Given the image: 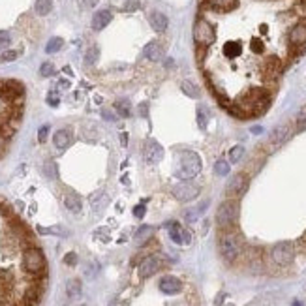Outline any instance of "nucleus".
I'll use <instances>...</instances> for the list:
<instances>
[{
  "instance_id": "b1692460",
  "label": "nucleus",
  "mask_w": 306,
  "mask_h": 306,
  "mask_svg": "<svg viewBox=\"0 0 306 306\" xmlns=\"http://www.w3.org/2000/svg\"><path fill=\"white\" fill-rule=\"evenodd\" d=\"M207 120H209V111H207L203 105H199V107H197V126H199L201 130H205V128H207Z\"/></svg>"
},
{
  "instance_id": "393cba45",
  "label": "nucleus",
  "mask_w": 306,
  "mask_h": 306,
  "mask_svg": "<svg viewBox=\"0 0 306 306\" xmlns=\"http://www.w3.org/2000/svg\"><path fill=\"white\" fill-rule=\"evenodd\" d=\"M62 45H64V40L62 38H51L47 45H45V51L47 53H56V51H60L62 49Z\"/></svg>"
},
{
  "instance_id": "49530a36",
  "label": "nucleus",
  "mask_w": 306,
  "mask_h": 306,
  "mask_svg": "<svg viewBox=\"0 0 306 306\" xmlns=\"http://www.w3.org/2000/svg\"><path fill=\"white\" fill-rule=\"evenodd\" d=\"M120 139H122V145L126 147V143H128V136H126V134H122V136H120Z\"/></svg>"
},
{
  "instance_id": "9b49d317",
  "label": "nucleus",
  "mask_w": 306,
  "mask_h": 306,
  "mask_svg": "<svg viewBox=\"0 0 306 306\" xmlns=\"http://www.w3.org/2000/svg\"><path fill=\"white\" fill-rule=\"evenodd\" d=\"M167 229H169V237L175 244H190L192 242V233L182 229L179 223H169Z\"/></svg>"
},
{
  "instance_id": "39448f33",
  "label": "nucleus",
  "mask_w": 306,
  "mask_h": 306,
  "mask_svg": "<svg viewBox=\"0 0 306 306\" xmlns=\"http://www.w3.org/2000/svg\"><path fill=\"white\" fill-rule=\"evenodd\" d=\"M23 269L27 271L28 274L38 276L45 271V257L40 248H27L23 254Z\"/></svg>"
},
{
  "instance_id": "dca6fc26",
  "label": "nucleus",
  "mask_w": 306,
  "mask_h": 306,
  "mask_svg": "<svg viewBox=\"0 0 306 306\" xmlns=\"http://www.w3.org/2000/svg\"><path fill=\"white\" fill-rule=\"evenodd\" d=\"M111 19H113V15L109 10H100V12H96L94 17H92V28H94V30H103V28L111 23Z\"/></svg>"
},
{
  "instance_id": "09e8293b",
  "label": "nucleus",
  "mask_w": 306,
  "mask_h": 306,
  "mask_svg": "<svg viewBox=\"0 0 306 306\" xmlns=\"http://www.w3.org/2000/svg\"><path fill=\"white\" fill-rule=\"evenodd\" d=\"M293 306H303V305H301V303H299V301H297V303H293Z\"/></svg>"
},
{
  "instance_id": "ea45409f",
  "label": "nucleus",
  "mask_w": 306,
  "mask_h": 306,
  "mask_svg": "<svg viewBox=\"0 0 306 306\" xmlns=\"http://www.w3.org/2000/svg\"><path fill=\"white\" fill-rule=\"evenodd\" d=\"M47 134H49V126H42L40 132H38V141L43 143V141L47 139Z\"/></svg>"
},
{
  "instance_id": "473e14b6",
  "label": "nucleus",
  "mask_w": 306,
  "mask_h": 306,
  "mask_svg": "<svg viewBox=\"0 0 306 306\" xmlns=\"http://www.w3.org/2000/svg\"><path fill=\"white\" fill-rule=\"evenodd\" d=\"M53 73H55V66L51 62H43L42 68H40V75L42 77H51Z\"/></svg>"
},
{
  "instance_id": "f8f14e48",
  "label": "nucleus",
  "mask_w": 306,
  "mask_h": 306,
  "mask_svg": "<svg viewBox=\"0 0 306 306\" xmlns=\"http://www.w3.org/2000/svg\"><path fill=\"white\" fill-rule=\"evenodd\" d=\"M289 137H291V126L286 122V124H280L272 130L269 143H272L274 147H280V145H284Z\"/></svg>"
},
{
  "instance_id": "f704fd0d",
  "label": "nucleus",
  "mask_w": 306,
  "mask_h": 306,
  "mask_svg": "<svg viewBox=\"0 0 306 306\" xmlns=\"http://www.w3.org/2000/svg\"><path fill=\"white\" fill-rule=\"evenodd\" d=\"M10 43H12V36H10V32L0 30V49H6Z\"/></svg>"
},
{
  "instance_id": "37998d69",
  "label": "nucleus",
  "mask_w": 306,
  "mask_h": 306,
  "mask_svg": "<svg viewBox=\"0 0 306 306\" xmlns=\"http://www.w3.org/2000/svg\"><path fill=\"white\" fill-rule=\"evenodd\" d=\"M103 119L105 120H115V115L111 111H103Z\"/></svg>"
},
{
  "instance_id": "a18cd8bd",
  "label": "nucleus",
  "mask_w": 306,
  "mask_h": 306,
  "mask_svg": "<svg viewBox=\"0 0 306 306\" xmlns=\"http://www.w3.org/2000/svg\"><path fill=\"white\" fill-rule=\"evenodd\" d=\"M60 88H68V86H70V83H68V81H60Z\"/></svg>"
},
{
  "instance_id": "72a5a7b5",
  "label": "nucleus",
  "mask_w": 306,
  "mask_h": 306,
  "mask_svg": "<svg viewBox=\"0 0 306 306\" xmlns=\"http://www.w3.org/2000/svg\"><path fill=\"white\" fill-rule=\"evenodd\" d=\"M38 233L42 235H64L60 227H38Z\"/></svg>"
},
{
  "instance_id": "58836bf2",
  "label": "nucleus",
  "mask_w": 306,
  "mask_h": 306,
  "mask_svg": "<svg viewBox=\"0 0 306 306\" xmlns=\"http://www.w3.org/2000/svg\"><path fill=\"white\" fill-rule=\"evenodd\" d=\"M64 263L70 265V267H75L77 265V255L71 252V254H66V257H64Z\"/></svg>"
},
{
  "instance_id": "a878e982",
  "label": "nucleus",
  "mask_w": 306,
  "mask_h": 306,
  "mask_svg": "<svg viewBox=\"0 0 306 306\" xmlns=\"http://www.w3.org/2000/svg\"><path fill=\"white\" fill-rule=\"evenodd\" d=\"M242 156H244V147H242V145H235V147L229 151V162L237 164V162L242 160Z\"/></svg>"
},
{
  "instance_id": "0eeeda50",
  "label": "nucleus",
  "mask_w": 306,
  "mask_h": 306,
  "mask_svg": "<svg viewBox=\"0 0 306 306\" xmlns=\"http://www.w3.org/2000/svg\"><path fill=\"white\" fill-rule=\"evenodd\" d=\"M248 190V177L244 173H237L235 177H231V181L225 186V194L231 199H237L240 195H244V192Z\"/></svg>"
},
{
  "instance_id": "c9c22d12",
  "label": "nucleus",
  "mask_w": 306,
  "mask_h": 306,
  "mask_svg": "<svg viewBox=\"0 0 306 306\" xmlns=\"http://www.w3.org/2000/svg\"><path fill=\"white\" fill-rule=\"evenodd\" d=\"M45 175L49 177V179H56V166L55 162H45Z\"/></svg>"
},
{
  "instance_id": "6ab92c4d",
  "label": "nucleus",
  "mask_w": 306,
  "mask_h": 306,
  "mask_svg": "<svg viewBox=\"0 0 306 306\" xmlns=\"http://www.w3.org/2000/svg\"><path fill=\"white\" fill-rule=\"evenodd\" d=\"M149 23H151V27L156 30V32H166L167 30V25H169V21H167V17L164 14H160V12H153V14L149 15Z\"/></svg>"
},
{
  "instance_id": "bb28decb",
  "label": "nucleus",
  "mask_w": 306,
  "mask_h": 306,
  "mask_svg": "<svg viewBox=\"0 0 306 306\" xmlns=\"http://www.w3.org/2000/svg\"><path fill=\"white\" fill-rule=\"evenodd\" d=\"M214 173H216V175H220V177L229 175V164H227L225 160H218V162L214 164Z\"/></svg>"
},
{
  "instance_id": "f257e3e1",
  "label": "nucleus",
  "mask_w": 306,
  "mask_h": 306,
  "mask_svg": "<svg viewBox=\"0 0 306 306\" xmlns=\"http://www.w3.org/2000/svg\"><path fill=\"white\" fill-rule=\"evenodd\" d=\"M214 40H216L214 27L210 25L209 19L199 17L194 25V42H195V55H197V60H201V56L205 55V51L214 43Z\"/></svg>"
},
{
  "instance_id": "a19ab883",
  "label": "nucleus",
  "mask_w": 306,
  "mask_h": 306,
  "mask_svg": "<svg viewBox=\"0 0 306 306\" xmlns=\"http://www.w3.org/2000/svg\"><path fill=\"white\" fill-rule=\"evenodd\" d=\"M145 212H147L145 205H137V207L134 209V216H136V218H143V216H145Z\"/></svg>"
},
{
  "instance_id": "5701e85b",
  "label": "nucleus",
  "mask_w": 306,
  "mask_h": 306,
  "mask_svg": "<svg viewBox=\"0 0 306 306\" xmlns=\"http://www.w3.org/2000/svg\"><path fill=\"white\" fill-rule=\"evenodd\" d=\"M34 10H36V14L38 15H47L51 10H53V0H36V4H34Z\"/></svg>"
},
{
  "instance_id": "20e7f679",
  "label": "nucleus",
  "mask_w": 306,
  "mask_h": 306,
  "mask_svg": "<svg viewBox=\"0 0 306 306\" xmlns=\"http://www.w3.org/2000/svg\"><path fill=\"white\" fill-rule=\"evenodd\" d=\"M238 201L237 199H227L223 201L222 205L216 210V223L222 227V229H227L231 227L233 223L238 220Z\"/></svg>"
},
{
  "instance_id": "cd10ccee",
  "label": "nucleus",
  "mask_w": 306,
  "mask_h": 306,
  "mask_svg": "<svg viewBox=\"0 0 306 306\" xmlns=\"http://www.w3.org/2000/svg\"><path fill=\"white\" fill-rule=\"evenodd\" d=\"M295 126H297V132H305L306 130V105L299 111V115H297V122H295Z\"/></svg>"
},
{
  "instance_id": "4468645a",
  "label": "nucleus",
  "mask_w": 306,
  "mask_h": 306,
  "mask_svg": "<svg viewBox=\"0 0 306 306\" xmlns=\"http://www.w3.org/2000/svg\"><path fill=\"white\" fill-rule=\"evenodd\" d=\"M158 269H160V259L156 255H149L139 265V276L141 278H151L153 274L158 272Z\"/></svg>"
},
{
  "instance_id": "e433bc0d",
  "label": "nucleus",
  "mask_w": 306,
  "mask_h": 306,
  "mask_svg": "<svg viewBox=\"0 0 306 306\" xmlns=\"http://www.w3.org/2000/svg\"><path fill=\"white\" fill-rule=\"evenodd\" d=\"M19 56V51H6V53H2L0 55V60H4V62H12Z\"/></svg>"
},
{
  "instance_id": "2eb2a0df",
  "label": "nucleus",
  "mask_w": 306,
  "mask_h": 306,
  "mask_svg": "<svg viewBox=\"0 0 306 306\" xmlns=\"http://www.w3.org/2000/svg\"><path fill=\"white\" fill-rule=\"evenodd\" d=\"M237 0H203V8L214 10V12H227L233 10Z\"/></svg>"
},
{
  "instance_id": "4be33fe9",
  "label": "nucleus",
  "mask_w": 306,
  "mask_h": 306,
  "mask_svg": "<svg viewBox=\"0 0 306 306\" xmlns=\"http://www.w3.org/2000/svg\"><path fill=\"white\" fill-rule=\"evenodd\" d=\"M81 291H83V288H81V282L77 278L70 280V282L66 284V293H68L70 299H77V297L81 295Z\"/></svg>"
},
{
  "instance_id": "2f4dec72",
  "label": "nucleus",
  "mask_w": 306,
  "mask_h": 306,
  "mask_svg": "<svg viewBox=\"0 0 306 306\" xmlns=\"http://www.w3.org/2000/svg\"><path fill=\"white\" fill-rule=\"evenodd\" d=\"M153 227H151V225H145V227H141L139 231H137V235H136V240H137V242H141V240H143V238H145V240H147V238H149V237L153 235Z\"/></svg>"
},
{
  "instance_id": "79ce46f5",
  "label": "nucleus",
  "mask_w": 306,
  "mask_h": 306,
  "mask_svg": "<svg viewBox=\"0 0 306 306\" xmlns=\"http://www.w3.org/2000/svg\"><path fill=\"white\" fill-rule=\"evenodd\" d=\"M79 4H81L83 8H94L98 4V0H79Z\"/></svg>"
},
{
  "instance_id": "c03bdc74",
  "label": "nucleus",
  "mask_w": 306,
  "mask_h": 306,
  "mask_svg": "<svg viewBox=\"0 0 306 306\" xmlns=\"http://www.w3.org/2000/svg\"><path fill=\"white\" fill-rule=\"evenodd\" d=\"M261 132H263V128H261V126H254V128H252V134H255V136H259Z\"/></svg>"
},
{
  "instance_id": "6e6552de",
  "label": "nucleus",
  "mask_w": 306,
  "mask_h": 306,
  "mask_svg": "<svg viewBox=\"0 0 306 306\" xmlns=\"http://www.w3.org/2000/svg\"><path fill=\"white\" fill-rule=\"evenodd\" d=\"M173 195H175V199H179L182 203H188L199 195V188L190 181H182L181 184H177L173 188Z\"/></svg>"
},
{
  "instance_id": "a211bd4d",
  "label": "nucleus",
  "mask_w": 306,
  "mask_h": 306,
  "mask_svg": "<svg viewBox=\"0 0 306 306\" xmlns=\"http://www.w3.org/2000/svg\"><path fill=\"white\" fill-rule=\"evenodd\" d=\"M64 205H66V209L73 212V214H79L81 209H83V203H81V197L75 194V192H68V194H64Z\"/></svg>"
},
{
  "instance_id": "f03ea898",
  "label": "nucleus",
  "mask_w": 306,
  "mask_h": 306,
  "mask_svg": "<svg viewBox=\"0 0 306 306\" xmlns=\"http://www.w3.org/2000/svg\"><path fill=\"white\" fill-rule=\"evenodd\" d=\"M201 171V158L194 151H186L181 154V166L177 169V177L181 181H192Z\"/></svg>"
},
{
  "instance_id": "f3484780",
  "label": "nucleus",
  "mask_w": 306,
  "mask_h": 306,
  "mask_svg": "<svg viewBox=\"0 0 306 306\" xmlns=\"http://www.w3.org/2000/svg\"><path fill=\"white\" fill-rule=\"evenodd\" d=\"M53 143L58 151H64L66 147L71 145V130L70 128H64V130H58L53 137Z\"/></svg>"
},
{
  "instance_id": "c85d7f7f",
  "label": "nucleus",
  "mask_w": 306,
  "mask_h": 306,
  "mask_svg": "<svg viewBox=\"0 0 306 306\" xmlns=\"http://www.w3.org/2000/svg\"><path fill=\"white\" fill-rule=\"evenodd\" d=\"M115 109L119 111L120 117H130V103H128L126 100H119V102L115 103Z\"/></svg>"
},
{
  "instance_id": "de8ad7c7",
  "label": "nucleus",
  "mask_w": 306,
  "mask_h": 306,
  "mask_svg": "<svg viewBox=\"0 0 306 306\" xmlns=\"http://www.w3.org/2000/svg\"><path fill=\"white\" fill-rule=\"evenodd\" d=\"M2 143H4V139H2V137H0V151H2V147H4V145H2Z\"/></svg>"
},
{
  "instance_id": "c756f323",
  "label": "nucleus",
  "mask_w": 306,
  "mask_h": 306,
  "mask_svg": "<svg viewBox=\"0 0 306 306\" xmlns=\"http://www.w3.org/2000/svg\"><path fill=\"white\" fill-rule=\"evenodd\" d=\"M98 55H100V51H98V47H90L88 51H86V55H85V64H88V66H92L94 62L98 60Z\"/></svg>"
},
{
  "instance_id": "7ed1b4c3",
  "label": "nucleus",
  "mask_w": 306,
  "mask_h": 306,
  "mask_svg": "<svg viewBox=\"0 0 306 306\" xmlns=\"http://www.w3.org/2000/svg\"><path fill=\"white\" fill-rule=\"evenodd\" d=\"M218 248H220V254H222L223 259L233 263L237 257L240 255V252H242V242H240L238 235L227 231V233H222L220 238H218Z\"/></svg>"
},
{
  "instance_id": "4c0bfd02",
  "label": "nucleus",
  "mask_w": 306,
  "mask_h": 306,
  "mask_svg": "<svg viewBox=\"0 0 306 306\" xmlns=\"http://www.w3.org/2000/svg\"><path fill=\"white\" fill-rule=\"evenodd\" d=\"M47 103H49L51 107H56V105L60 103V98H58V94H56V92H49V94H47Z\"/></svg>"
},
{
  "instance_id": "423d86ee",
  "label": "nucleus",
  "mask_w": 306,
  "mask_h": 306,
  "mask_svg": "<svg viewBox=\"0 0 306 306\" xmlns=\"http://www.w3.org/2000/svg\"><path fill=\"white\" fill-rule=\"evenodd\" d=\"M271 257H272V261L276 265L286 267V265H289L295 259V248H293L291 242H280V244H276L272 248Z\"/></svg>"
},
{
  "instance_id": "7c9ffc66",
  "label": "nucleus",
  "mask_w": 306,
  "mask_h": 306,
  "mask_svg": "<svg viewBox=\"0 0 306 306\" xmlns=\"http://www.w3.org/2000/svg\"><path fill=\"white\" fill-rule=\"evenodd\" d=\"M181 88H182V92H184V94H188V96H192V98L199 96V90H197V88H195L190 81H184V83L181 85Z\"/></svg>"
},
{
  "instance_id": "aec40b11",
  "label": "nucleus",
  "mask_w": 306,
  "mask_h": 306,
  "mask_svg": "<svg viewBox=\"0 0 306 306\" xmlns=\"http://www.w3.org/2000/svg\"><path fill=\"white\" fill-rule=\"evenodd\" d=\"M207 207H209V201H205V203L197 205V207H194V209L186 210V212H184V220H186V222H190V223L197 222V220H199V216L207 210Z\"/></svg>"
},
{
  "instance_id": "1a4fd4ad",
  "label": "nucleus",
  "mask_w": 306,
  "mask_h": 306,
  "mask_svg": "<svg viewBox=\"0 0 306 306\" xmlns=\"http://www.w3.org/2000/svg\"><path fill=\"white\" fill-rule=\"evenodd\" d=\"M162 156H164V149H162V145L158 141L149 139L145 143V147H143V158H145L147 164H158L162 160Z\"/></svg>"
},
{
  "instance_id": "412c9836",
  "label": "nucleus",
  "mask_w": 306,
  "mask_h": 306,
  "mask_svg": "<svg viewBox=\"0 0 306 306\" xmlns=\"http://www.w3.org/2000/svg\"><path fill=\"white\" fill-rule=\"evenodd\" d=\"M143 55H145V58H149V60L156 62V60H160V56H162V49H160V45H158L156 42H151L145 45Z\"/></svg>"
},
{
  "instance_id": "9d476101",
  "label": "nucleus",
  "mask_w": 306,
  "mask_h": 306,
  "mask_svg": "<svg viewBox=\"0 0 306 306\" xmlns=\"http://www.w3.org/2000/svg\"><path fill=\"white\" fill-rule=\"evenodd\" d=\"M289 43H291V47L295 51L306 45V21H299V23H295L291 27V30H289Z\"/></svg>"
},
{
  "instance_id": "8fccbe9b",
  "label": "nucleus",
  "mask_w": 306,
  "mask_h": 306,
  "mask_svg": "<svg viewBox=\"0 0 306 306\" xmlns=\"http://www.w3.org/2000/svg\"><path fill=\"white\" fill-rule=\"evenodd\" d=\"M81 306H83V305H81Z\"/></svg>"
},
{
  "instance_id": "ddd939ff",
  "label": "nucleus",
  "mask_w": 306,
  "mask_h": 306,
  "mask_svg": "<svg viewBox=\"0 0 306 306\" xmlns=\"http://www.w3.org/2000/svg\"><path fill=\"white\" fill-rule=\"evenodd\" d=\"M158 286H160V291L166 295H177L182 291V282L177 276H164Z\"/></svg>"
}]
</instances>
